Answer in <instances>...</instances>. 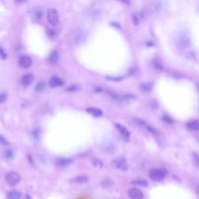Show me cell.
<instances>
[{
    "instance_id": "cell-11",
    "label": "cell",
    "mask_w": 199,
    "mask_h": 199,
    "mask_svg": "<svg viewBox=\"0 0 199 199\" xmlns=\"http://www.w3.org/2000/svg\"><path fill=\"white\" fill-rule=\"evenodd\" d=\"M115 127L116 128V129L118 130V132L120 133V134L124 138V139L126 141H129L130 139V133L129 130H127V128L125 126L119 123H116Z\"/></svg>"
},
{
    "instance_id": "cell-31",
    "label": "cell",
    "mask_w": 199,
    "mask_h": 199,
    "mask_svg": "<svg viewBox=\"0 0 199 199\" xmlns=\"http://www.w3.org/2000/svg\"><path fill=\"white\" fill-rule=\"evenodd\" d=\"M152 63H153L154 66L157 69H158L160 71L163 69V66H162V64L158 60H154Z\"/></svg>"
},
{
    "instance_id": "cell-28",
    "label": "cell",
    "mask_w": 199,
    "mask_h": 199,
    "mask_svg": "<svg viewBox=\"0 0 199 199\" xmlns=\"http://www.w3.org/2000/svg\"><path fill=\"white\" fill-rule=\"evenodd\" d=\"M81 87L78 85H73L71 86H70L67 88V91L69 92H76L79 90H80Z\"/></svg>"
},
{
    "instance_id": "cell-27",
    "label": "cell",
    "mask_w": 199,
    "mask_h": 199,
    "mask_svg": "<svg viewBox=\"0 0 199 199\" xmlns=\"http://www.w3.org/2000/svg\"><path fill=\"white\" fill-rule=\"evenodd\" d=\"M33 15L37 20H40L43 17V11L41 9H37L34 11Z\"/></svg>"
},
{
    "instance_id": "cell-12",
    "label": "cell",
    "mask_w": 199,
    "mask_h": 199,
    "mask_svg": "<svg viewBox=\"0 0 199 199\" xmlns=\"http://www.w3.org/2000/svg\"><path fill=\"white\" fill-rule=\"evenodd\" d=\"M32 60L29 56L22 55L19 59V64L20 66L23 68H27L31 67Z\"/></svg>"
},
{
    "instance_id": "cell-15",
    "label": "cell",
    "mask_w": 199,
    "mask_h": 199,
    "mask_svg": "<svg viewBox=\"0 0 199 199\" xmlns=\"http://www.w3.org/2000/svg\"><path fill=\"white\" fill-rule=\"evenodd\" d=\"M34 77L32 74H28L23 76L21 79L22 84L24 86H29L33 81Z\"/></svg>"
},
{
    "instance_id": "cell-5",
    "label": "cell",
    "mask_w": 199,
    "mask_h": 199,
    "mask_svg": "<svg viewBox=\"0 0 199 199\" xmlns=\"http://www.w3.org/2000/svg\"><path fill=\"white\" fill-rule=\"evenodd\" d=\"M101 150L103 153L106 154H113L116 152V146L112 141L105 140L101 145Z\"/></svg>"
},
{
    "instance_id": "cell-34",
    "label": "cell",
    "mask_w": 199,
    "mask_h": 199,
    "mask_svg": "<svg viewBox=\"0 0 199 199\" xmlns=\"http://www.w3.org/2000/svg\"><path fill=\"white\" fill-rule=\"evenodd\" d=\"M7 98V95L6 93H2L0 94V104L4 103Z\"/></svg>"
},
{
    "instance_id": "cell-40",
    "label": "cell",
    "mask_w": 199,
    "mask_h": 199,
    "mask_svg": "<svg viewBox=\"0 0 199 199\" xmlns=\"http://www.w3.org/2000/svg\"><path fill=\"white\" fill-rule=\"evenodd\" d=\"M108 79H109V80L111 81H118L121 80L122 78H113V77H109Z\"/></svg>"
},
{
    "instance_id": "cell-4",
    "label": "cell",
    "mask_w": 199,
    "mask_h": 199,
    "mask_svg": "<svg viewBox=\"0 0 199 199\" xmlns=\"http://www.w3.org/2000/svg\"><path fill=\"white\" fill-rule=\"evenodd\" d=\"M47 18L49 23L53 26H58L60 22V17L58 11L55 8H51L48 11Z\"/></svg>"
},
{
    "instance_id": "cell-3",
    "label": "cell",
    "mask_w": 199,
    "mask_h": 199,
    "mask_svg": "<svg viewBox=\"0 0 199 199\" xmlns=\"http://www.w3.org/2000/svg\"><path fill=\"white\" fill-rule=\"evenodd\" d=\"M165 176L166 172L162 169H152L149 173L150 178L154 182H160L165 178Z\"/></svg>"
},
{
    "instance_id": "cell-18",
    "label": "cell",
    "mask_w": 199,
    "mask_h": 199,
    "mask_svg": "<svg viewBox=\"0 0 199 199\" xmlns=\"http://www.w3.org/2000/svg\"><path fill=\"white\" fill-rule=\"evenodd\" d=\"M131 183L133 185L135 186H141V187H143V188H146L148 186V183L147 180H144V179H135L133 180Z\"/></svg>"
},
{
    "instance_id": "cell-7",
    "label": "cell",
    "mask_w": 199,
    "mask_h": 199,
    "mask_svg": "<svg viewBox=\"0 0 199 199\" xmlns=\"http://www.w3.org/2000/svg\"><path fill=\"white\" fill-rule=\"evenodd\" d=\"M111 164L114 167L122 171H125L128 169L127 162L124 158H118L112 161Z\"/></svg>"
},
{
    "instance_id": "cell-24",
    "label": "cell",
    "mask_w": 199,
    "mask_h": 199,
    "mask_svg": "<svg viewBox=\"0 0 199 199\" xmlns=\"http://www.w3.org/2000/svg\"><path fill=\"white\" fill-rule=\"evenodd\" d=\"M8 197L9 199H21V194L17 192L12 191L8 193Z\"/></svg>"
},
{
    "instance_id": "cell-16",
    "label": "cell",
    "mask_w": 199,
    "mask_h": 199,
    "mask_svg": "<svg viewBox=\"0 0 199 199\" xmlns=\"http://www.w3.org/2000/svg\"><path fill=\"white\" fill-rule=\"evenodd\" d=\"M87 112L95 117L101 116L103 114V112L101 109L95 108H88L87 109Z\"/></svg>"
},
{
    "instance_id": "cell-6",
    "label": "cell",
    "mask_w": 199,
    "mask_h": 199,
    "mask_svg": "<svg viewBox=\"0 0 199 199\" xmlns=\"http://www.w3.org/2000/svg\"><path fill=\"white\" fill-rule=\"evenodd\" d=\"M102 7L99 4L93 5L88 10V15L93 19H97L102 15Z\"/></svg>"
},
{
    "instance_id": "cell-41",
    "label": "cell",
    "mask_w": 199,
    "mask_h": 199,
    "mask_svg": "<svg viewBox=\"0 0 199 199\" xmlns=\"http://www.w3.org/2000/svg\"><path fill=\"white\" fill-rule=\"evenodd\" d=\"M25 2V1H15V3L18 4H22L24 3Z\"/></svg>"
},
{
    "instance_id": "cell-26",
    "label": "cell",
    "mask_w": 199,
    "mask_h": 199,
    "mask_svg": "<svg viewBox=\"0 0 199 199\" xmlns=\"http://www.w3.org/2000/svg\"><path fill=\"white\" fill-rule=\"evenodd\" d=\"M92 163L93 165L97 168H101L103 166L102 162L98 158H93L92 160Z\"/></svg>"
},
{
    "instance_id": "cell-21",
    "label": "cell",
    "mask_w": 199,
    "mask_h": 199,
    "mask_svg": "<svg viewBox=\"0 0 199 199\" xmlns=\"http://www.w3.org/2000/svg\"><path fill=\"white\" fill-rule=\"evenodd\" d=\"M88 180V177L85 176H78L74 178L71 180V182H74L76 183H83L87 182Z\"/></svg>"
},
{
    "instance_id": "cell-10",
    "label": "cell",
    "mask_w": 199,
    "mask_h": 199,
    "mask_svg": "<svg viewBox=\"0 0 199 199\" xmlns=\"http://www.w3.org/2000/svg\"><path fill=\"white\" fill-rule=\"evenodd\" d=\"M127 194L131 199H144L143 192L136 188H132L128 190Z\"/></svg>"
},
{
    "instance_id": "cell-25",
    "label": "cell",
    "mask_w": 199,
    "mask_h": 199,
    "mask_svg": "<svg viewBox=\"0 0 199 199\" xmlns=\"http://www.w3.org/2000/svg\"><path fill=\"white\" fill-rule=\"evenodd\" d=\"M45 86H46V83L45 82L40 81L36 85L35 90L37 92H41L45 89Z\"/></svg>"
},
{
    "instance_id": "cell-23",
    "label": "cell",
    "mask_w": 199,
    "mask_h": 199,
    "mask_svg": "<svg viewBox=\"0 0 199 199\" xmlns=\"http://www.w3.org/2000/svg\"><path fill=\"white\" fill-rule=\"evenodd\" d=\"M4 157L7 160L12 159L14 157V151L11 149L7 150L4 152Z\"/></svg>"
},
{
    "instance_id": "cell-20",
    "label": "cell",
    "mask_w": 199,
    "mask_h": 199,
    "mask_svg": "<svg viewBox=\"0 0 199 199\" xmlns=\"http://www.w3.org/2000/svg\"><path fill=\"white\" fill-rule=\"evenodd\" d=\"M152 11L155 13H159L162 11V4L160 1H156L152 3L151 7Z\"/></svg>"
},
{
    "instance_id": "cell-36",
    "label": "cell",
    "mask_w": 199,
    "mask_h": 199,
    "mask_svg": "<svg viewBox=\"0 0 199 199\" xmlns=\"http://www.w3.org/2000/svg\"><path fill=\"white\" fill-rule=\"evenodd\" d=\"M132 18H133V22L134 23V24L138 25L139 23V18L136 13H134L133 14Z\"/></svg>"
},
{
    "instance_id": "cell-14",
    "label": "cell",
    "mask_w": 199,
    "mask_h": 199,
    "mask_svg": "<svg viewBox=\"0 0 199 199\" xmlns=\"http://www.w3.org/2000/svg\"><path fill=\"white\" fill-rule=\"evenodd\" d=\"M73 160L65 158H59L56 160L55 164L59 167H65L72 163Z\"/></svg>"
},
{
    "instance_id": "cell-1",
    "label": "cell",
    "mask_w": 199,
    "mask_h": 199,
    "mask_svg": "<svg viewBox=\"0 0 199 199\" xmlns=\"http://www.w3.org/2000/svg\"><path fill=\"white\" fill-rule=\"evenodd\" d=\"M87 39V32L82 28L77 29L71 32L67 38V43L71 47H79L82 45Z\"/></svg>"
},
{
    "instance_id": "cell-33",
    "label": "cell",
    "mask_w": 199,
    "mask_h": 199,
    "mask_svg": "<svg viewBox=\"0 0 199 199\" xmlns=\"http://www.w3.org/2000/svg\"><path fill=\"white\" fill-rule=\"evenodd\" d=\"M0 58L2 59L3 60H6L7 58V53L1 46H0Z\"/></svg>"
},
{
    "instance_id": "cell-35",
    "label": "cell",
    "mask_w": 199,
    "mask_h": 199,
    "mask_svg": "<svg viewBox=\"0 0 199 199\" xmlns=\"http://www.w3.org/2000/svg\"><path fill=\"white\" fill-rule=\"evenodd\" d=\"M27 160L28 161H29V162L31 164V165H32V166H34L35 165V162H34V160L32 157V156L29 154H27Z\"/></svg>"
},
{
    "instance_id": "cell-19",
    "label": "cell",
    "mask_w": 199,
    "mask_h": 199,
    "mask_svg": "<svg viewBox=\"0 0 199 199\" xmlns=\"http://www.w3.org/2000/svg\"><path fill=\"white\" fill-rule=\"evenodd\" d=\"M188 129L193 132H196L198 130V123L196 120H192L188 123L187 124Z\"/></svg>"
},
{
    "instance_id": "cell-39",
    "label": "cell",
    "mask_w": 199,
    "mask_h": 199,
    "mask_svg": "<svg viewBox=\"0 0 199 199\" xmlns=\"http://www.w3.org/2000/svg\"><path fill=\"white\" fill-rule=\"evenodd\" d=\"M111 24H112L113 26H115V27L118 28V29H120V25L119 23H116V22H112V23H111Z\"/></svg>"
},
{
    "instance_id": "cell-8",
    "label": "cell",
    "mask_w": 199,
    "mask_h": 199,
    "mask_svg": "<svg viewBox=\"0 0 199 199\" xmlns=\"http://www.w3.org/2000/svg\"><path fill=\"white\" fill-rule=\"evenodd\" d=\"M179 46L183 49L189 48L191 45V40L186 33H182L179 37Z\"/></svg>"
},
{
    "instance_id": "cell-22",
    "label": "cell",
    "mask_w": 199,
    "mask_h": 199,
    "mask_svg": "<svg viewBox=\"0 0 199 199\" xmlns=\"http://www.w3.org/2000/svg\"><path fill=\"white\" fill-rule=\"evenodd\" d=\"M113 183L110 180L105 179L101 182V186L104 189H108V188H111L113 186Z\"/></svg>"
},
{
    "instance_id": "cell-38",
    "label": "cell",
    "mask_w": 199,
    "mask_h": 199,
    "mask_svg": "<svg viewBox=\"0 0 199 199\" xmlns=\"http://www.w3.org/2000/svg\"><path fill=\"white\" fill-rule=\"evenodd\" d=\"M55 33H56L55 31L54 30H53V29H50V30H49V31H48V32H47L49 36L50 37H54V36H55Z\"/></svg>"
},
{
    "instance_id": "cell-9",
    "label": "cell",
    "mask_w": 199,
    "mask_h": 199,
    "mask_svg": "<svg viewBox=\"0 0 199 199\" xmlns=\"http://www.w3.org/2000/svg\"><path fill=\"white\" fill-rule=\"evenodd\" d=\"M133 120L137 124H138V125H139V126H140L141 127H143L146 128V129L148 132H150L151 133H152V134H153L154 135H158L159 134V133H158V130H156L155 128L153 127L152 126L149 125L148 124H147L144 120H141V119H138V118H135V119H134Z\"/></svg>"
},
{
    "instance_id": "cell-29",
    "label": "cell",
    "mask_w": 199,
    "mask_h": 199,
    "mask_svg": "<svg viewBox=\"0 0 199 199\" xmlns=\"http://www.w3.org/2000/svg\"><path fill=\"white\" fill-rule=\"evenodd\" d=\"M141 88L144 91H150L152 88V85L149 83H143L141 85Z\"/></svg>"
},
{
    "instance_id": "cell-2",
    "label": "cell",
    "mask_w": 199,
    "mask_h": 199,
    "mask_svg": "<svg viewBox=\"0 0 199 199\" xmlns=\"http://www.w3.org/2000/svg\"><path fill=\"white\" fill-rule=\"evenodd\" d=\"M5 179L8 185L10 186H14L19 183L21 178L18 172L10 171L5 175Z\"/></svg>"
},
{
    "instance_id": "cell-37",
    "label": "cell",
    "mask_w": 199,
    "mask_h": 199,
    "mask_svg": "<svg viewBox=\"0 0 199 199\" xmlns=\"http://www.w3.org/2000/svg\"><path fill=\"white\" fill-rule=\"evenodd\" d=\"M163 120L167 123H169V124H171L173 123V120L171 118H170L169 116H164L163 117Z\"/></svg>"
},
{
    "instance_id": "cell-17",
    "label": "cell",
    "mask_w": 199,
    "mask_h": 199,
    "mask_svg": "<svg viewBox=\"0 0 199 199\" xmlns=\"http://www.w3.org/2000/svg\"><path fill=\"white\" fill-rule=\"evenodd\" d=\"M60 59V54L57 51H53L49 56V61L52 64H56Z\"/></svg>"
},
{
    "instance_id": "cell-30",
    "label": "cell",
    "mask_w": 199,
    "mask_h": 199,
    "mask_svg": "<svg viewBox=\"0 0 199 199\" xmlns=\"http://www.w3.org/2000/svg\"><path fill=\"white\" fill-rule=\"evenodd\" d=\"M32 136H33V137H34V138L37 140L40 138V132L39 130V129H38L37 128H35L31 132Z\"/></svg>"
},
{
    "instance_id": "cell-13",
    "label": "cell",
    "mask_w": 199,
    "mask_h": 199,
    "mask_svg": "<svg viewBox=\"0 0 199 199\" xmlns=\"http://www.w3.org/2000/svg\"><path fill=\"white\" fill-rule=\"evenodd\" d=\"M64 82L62 79L55 76L52 77L49 82L50 86L52 88L61 87L64 85Z\"/></svg>"
},
{
    "instance_id": "cell-32",
    "label": "cell",
    "mask_w": 199,
    "mask_h": 199,
    "mask_svg": "<svg viewBox=\"0 0 199 199\" xmlns=\"http://www.w3.org/2000/svg\"><path fill=\"white\" fill-rule=\"evenodd\" d=\"M0 144L6 146L9 145V143L5 137H4L1 135H0Z\"/></svg>"
}]
</instances>
